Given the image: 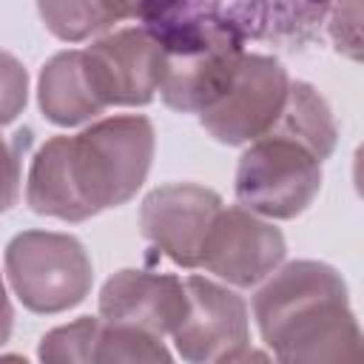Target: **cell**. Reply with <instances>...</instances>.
Wrapping results in <instances>:
<instances>
[{
	"label": "cell",
	"mask_w": 364,
	"mask_h": 364,
	"mask_svg": "<svg viewBox=\"0 0 364 364\" xmlns=\"http://www.w3.org/2000/svg\"><path fill=\"white\" fill-rule=\"evenodd\" d=\"M154 159L148 117H105L74 136H51L31 159L26 202L34 213L82 222L125 205L145 182Z\"/></svg>",
	"instance_id": "cell-1"
},
{
	"label": "cell",
	"mask_w": 364,
	"mask_h": 364,
	"mask_svg": "<svg viewBox=\"0 0 364 364\" xmlns=\"http://www.w3.org/2000/svg\"><path fill=\"white\" fill-rule=\"evenodd\" d=\"M276 364H361V330L341 273L301 259L282 267L253 299Z\"/></svg>",
	"instance_id": "cell-2"
},
{
	"label": "cell",
	"mask_w": 364,
	"mask_h": 364,
	"mask_svg": "<svg viewBox=\"0 0 364 364\" xmlns=\"http://www.w3.org/2000/svg\"><path fill=\"white\" fill-rule=\"evenodd\" d=\"M6 273L23 307L43 316L77 307L94 282L82 242L54 230L17 233L6 247Z\"/></svg>",
	"instance_id": "cell-3"
},
{
	"label": "cell",
	"mask_w": 364,
	"mask_h": 364,
	"mask_svg": "<svg viewBox=\"0 0 364 364\" xmlns=\"http://www.w3.org/2000/svg\"><path fill=\"white\" fill-rule=\"evenodd\" d=\"M321 188V159L282 134H264L242 154L236 199L250 213L293 219L310 208Z\"/></svg>",
	"instance_id": "cell-4"
},
{
	"label": "cell",
	"mask_w": 364,
	"mask_h": 364,
	"mask_svg": "<svg viewBox=\"0 0 364 364\" xmlns=\"http://www.w3.org/2000/svg\"><path fill=\"white\" fill-rule=\"evenodd\" d=\"M284 65L264 54H242L222 94L199 114L205 131L225 145H245L264 136L287 100Z\"/></svg>",
	"instance_id": "cell-5"
},
{
	"label": "cell",
	"mask_w": 364,
	"mask_h": 364,
	"mask_svg": "<svg viewBox=\"0 0 364 364\" xmlns=\"http://www.w3.org/2000/svg\"><path fill=\"white\" fill-rule=\"evenodd\" d=\"M85 77L102 108L148 105L165 74L159 43L139 28H119L82 48Z\"/></svg>",
	"instance_id": "cell-6"
},
{
	"label": "cell",
	"mask_w": 364,
	"mask_h": 364,
	"mask_svg": "<svg viewBox=\"0 0 364 364\" xmlns=\"http://www.w3.org/2000/svg\"><path fill=\"white\" fill-rule=\"evenodd\" d=\"M284 236L276 225L259 219L242 205L222 208L213 219L199 267L216 273L228 284L253 287L267 279L284 259Z\"/></svg>",
	"instance_id": "cell-7"
},
{
	"label": "cell",
	"mask_w": 364,
	"mask_h": 364,
	"mask_svg": "<svg viewBox=\"0 0 364 364\" xmlns=\"http://www.w3.org/2000/svg\"><path fill=\"white\" fill-rule=\"evenodd\" d=\"M222 208L216 191L193 182H173L145 196L139 225L148 242L168 259L182 267H199L205 236Z\"/></svg>",
	"instance_id": "cell-8"
},
{
	"label": "cell",
	"mask_w": 364,
	"mask_h": 364,
	"mask_svg": "<svg viewBox=\"0 0 364 364\" xmlns=\"http://www.w3.org/2000/svg\"><path fill=\"white\" fill-rule=\"evenodd\" d=\"M185 293L188 310L171 336L188 364H213L247 344V307L242 296L205 276H188Z\"/></svg>",
	"instance_id": "cell-9"
},
{
	"label": "cell",
	"mask_w": 364,
	"mask_h": 364,
	"mask_svg": "<svg viewBox=\"0 0 364 364\" xmlns=\"http://www.w3.org/2000/svg\"><path fill=\"white\" fill-rule=\"evenodd\" d=\"M188 293L185 282L171 273L119 270L102 284L100 318L108 324H125L145 330L156 338L173 333L185 318Z\"/></svg>",
	"instance_id": "cell-10"
},
{
	"label": "cell",
	"mask_w": 364,
	"mask_h": 364,
	"mask_svg": "<svg viewBox=\"0 0 364 364\" xmlns=\"http://www.w3.org/2000/svg\"><path fill=\"white\" fill-rule=\"evenodd\" d=\"M40 108L48 122L54 125H80L94 117H100L105 108L91 91V82L85 77L82 51H60L54 54L43 71H40Z\"/></svg>",
	"instance_id": "cell-11"
},
{
	"label": "cell",
	"mask_w": 364,
	"mask_h": 364,
	"mask_svg": "<svg viewBox=\"0 0 364 364\" xmlns=\"http://www.w3.org/2000/svg\"><path fill=\"white\" fill-rule=\"evenodd\" d=\"M267 134H282L287 139H296L299 145L313 151L318 159H327L336 148L338 128H336L327 100L313 85L296 80L290 82L284 108Z\"/></svg>",
	"instance_id": "cell-12"
},
{
	"label": "cell",
	"mask_w": 364,
	"mask_h": 364,
	"mask_svg": "<svg viewBox=\"0 0 364 364\" xmlns=\"http://www.w3.org/2000/svg\"><path fill=\"white\" fill-rule=\"evenodd\" d=\"M91 364H173L162 338L100 318L91 338Z\"/></svg>",
	"instance_id": "cell-13"
},
{
	"label": "cell",
	"mask_w": 364,
	"mask_h": 364,
	"mask_svg": "<svg viewBox=\"0 0 364 364\" xmlns=\"http://www.w3.org/2000/svg\"><path fill=\"white\" fill-rule=\"evenodd\" d=\"M46 26L68 43L85 40L97 31H105L108 26L136 17V6H119V3H40L37 6Z\"/></svg>",
	"instance_id": "cell-14"
},
{
	"label": "cell",
	"mask_w": 364,
	"mask_h": 364,
	"mask_svg": "<svg viewBox=\"0 0 364 364\" xmlns=\"http://www.w3.org/2000/svg\"><path fill=\"white\" fill-rule=\"evenodd\" d=\"M97 324L100 318L82 316L46 333L37 347L40 364H91V338L97 333Z\"/></svg>",
	"instance_id": "cell-15"
},
{
	"label": "cell",
	"mask_w": 364,
	"mask_h": 364,
	"mask_svg": "<svg viewBox=\"0 0 364 364\" xmlns=\"http://www.w3.org/2000/svg\"><path fill=\"white\" fill-rule=\"evenodd\" d=\"M31 131H17L11 136L0 134V213H6L20 199L23 182V154L28 151Z\"/></svg>",
	"instance_id": "cell-16"
},
{
	"label": "cell",
	"mask_w": 364,
	"mask_h": 364,
	"mask_svg": "<svg viewBox=\"0 0 364 364\" xmlns=\"http://www.w3.org/2000/svg\"><path fill=\"white\" fill-rule=\"evenodd\" d=\"M28 100V74L23 63L0 48V125H9L23 114Z\"/></svg>",
	"instance_id": "cell-17"
},
{
	"label": "cell",
	"mask_w": 364,
	"mask_h": 364,
	"mask_svg": "<svg viewBox=\"0 0 364 364\" xmlns=\"http://www.w3.org/2000/svg\"><path fill=\"white\" fill-rule=\"evenodd\" d=\"M213 364H273V358L264 353V350H256V347H239V350H230L225 353L222 358H216Z\"/></svg>",
	"instance_id": "cell-18"
},
{
	"label": "cell",
	"mask_w": 364,
	"mask_h": 364,
	"mask_svg": "<svg viewBox=\"0 0 364 364\" xmlns=\"http://www.w3.org/2000/svg\"><path fill=\"white\" fill-rule=\"evenodd\" d=\"M11 324H14V310H11V301L6 296V284H3V276H0V344L9 341Z\"/></svg>",
	"instance_id": "cell-19"
},
{
	"label": "cell",
	"mask_w": 364,
	"mask_h": 364,
	"mask_svg": "<svg viewBox=\"0 0 364 364\" xmlns=\"http://www.w3.org/2000/svg\"><path fill=\"white\" fill-rule=\"evenodd\" d=\"M0 364H28L23 355H14V353H9V355H0Z\"/></svg>",
	"instance_id": "cell-20"
}]
</instances>
